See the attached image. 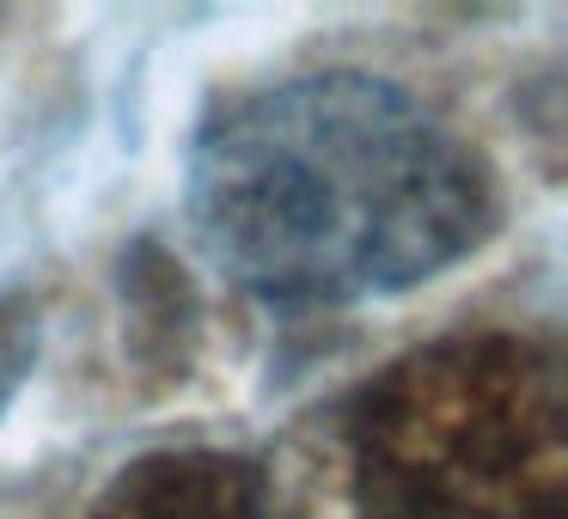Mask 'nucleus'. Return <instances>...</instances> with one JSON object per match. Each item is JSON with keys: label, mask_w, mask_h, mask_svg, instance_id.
I'll use <instances>...</instances> for the list:
<instances>
[{"label": "nucleus", "mask_w": 568, "mask_h": 519, "mask_svg": "<svg viewBox=\"0 0 568 519\" xmlns=\"http://www.w3.org/2000/svg\"><path fill=\"white\" fill-rule=\"evenodd\" d=\"M392 519H440V513H422V507H404V513H392Z\"/></svg>", "instance_id": "obj_5"}, {"label": "nucleus", "mask_w": 568, "mask_h": 519, "mask_svg": "<svg viewBox=\"0 0 568 519\" xmlns=\"http://www.w3.org/2000/svg\"><path fill=\"white\" fill-rule=\"evenodd\" d=\"M270 482L245 452L172 446L141 452L104 482L92 519H263Z\"/></svg>", "instance_id": "obj_3"}, {"label": "nucleus", "mask_w": 568, "mask_h": 519, "mask_svg": "<svg viewBox=\"0 0 568 519\" xmlns=\"http://www.w3.org/2000/svg\"><path fill=\"white\" fill-rule=\"evenodd\" d=\"M31 367H38V306L19 294H0V409L19 397Z\"/></svg>", "instance_id": "obj_4"}, {"label": "nucleus", "mask_w": 568, "mask_h": 519, "mask_svg": "<svg viewBox=\"0 0 568 519\" xmlns=\"http://www.w3.org/2000/svg\"><path fill=\"white\" fill-rule=\"evenodd\" d=\"M556 348L507 330L440 336L367 385V477L440 519H562L568 409Z\"/></svg>", "instance_id": "obj_2"}, {"label": "nucleus", "mask_w": 568, "mask_h": 519, "mask_svg": "<svg viewBox=\"0 0 568 519\" xmlns=\"http://www.w3.org/2000/svg\"><path fill=\"white\" fill-rule=\"evenodd\" d=\"M190 226L251 294L343 306L465 263L495 226V177L392 80L294 74L196 129Z\"/></svg>", "instance_id": "obj_1"}]
</instances>
